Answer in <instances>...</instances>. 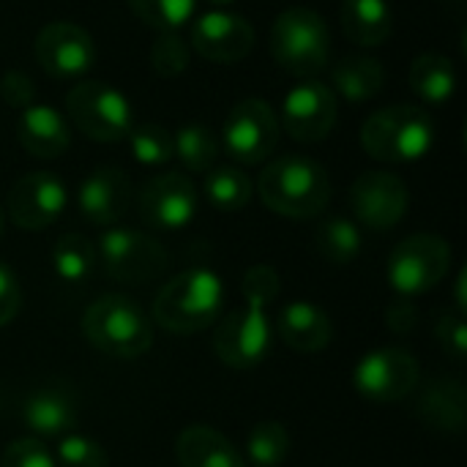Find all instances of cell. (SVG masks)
Wrapping results in <instances>:
<instances>
[{
    "label": "cell",
    "mask_w": 467,
    "mask_h": 467,
    "mask_svg": "<svg viewBox=\"0 0 467 467\" xmlns=\"http://www.w3.org/2000/svg\"><path fill=\"white\" fill-rule=\"evenodd\" d=\"M279 134H282V123H279L276 109L265 99L252 96V99L238 101L227 112L222 142L235 161L260 164L276 150Z\"/></svg>",
    "instance_id": "obj_11"
},
{
    "label": "cell",
    "mask_w": 467,
    "mask_h": 467,
    "mask_svg": "<svg viewBox=\"0 0 467 467\" xmlns=\"http://www.w3.org/2000/svg\"><path fill=\"white\" fill-rule=\"evenodd\" d=\"M386 323L394 328V331H410L413 328V323H416V309L402 298L400 304H394L391 309H389V315H386Z\"/></svg>",
    "instance_id": "obj_40"
},
{
    "label": "cell",
    "mask_w": 467,
    "mask_h": 467,
    "mask_svg": "<svg viewBox=\"0 0 467 467\" xmlns=\"http://www.w3.org/2000/svg\"><path fill=\"white\" fill-rule=\"evenodd\" d=\"M96 257L109 279L126 285H142L156 279L167 268L164 246L131 227H109L99 238Z\"/></svg>",
    "instance_id": "obj_9"
},
{
    "label": "cell",
    "mask_w": 467,
    "mask_h": 467,
    "mask_svg": "<svg viewBox=\"0 0 467 467\" xmlns=\"http://www.w3.org/2000/svg\"><path fill=\"white\" fill-rule=\"evenodd\" d=\"M0 467H57V462L38 438H16L5 446Z\"/></svg>",
    "instance_id": "obj_36"
},
{
    "label": "cell",
    "mask_w": 467,
    "mask_h": 467,
    "mask_svg": "<svg viewBox=\"0 0 467 467\" xmlns=\"http://www.w3.org/2000/svg\"><path fill=\"white\" fill-rule=\"evenodd\" d=\"M197 186L183 172L150 178L140 192V216L153 230H183L197 216Z\"/></svg>",
    "instance_id": "obj_16"
},
{
    "label": "cell",
    "mask_w": 467,
    "mask_h": 467,
    "mask_svg": "<svg viewBox=\"0 0 467 467\" xmlns=\"http://www.w3.org/2000/svg\"><path fill=\"white\" fill-rule=\"evenodd\" d=\"M342 30L358 47H380L394 33L389 0H342Z\"/></svg>",
    "instance_id": "obj_24"
},
{
    "label": "cell",
    "mask_w": 467,
    "mask_h": 467,
    "mask_svg": "<svg viewBox=\"0 0 467 467\" xmlns=\"http://www.w3.org/2000/svg\"><path fill=\"white\" fill-rule=\"evenodd\" d=\"M79 410L74 397L60 386H44L25 397L22 421L38 438H63L77 427Z\"/></svg>",
    "instance_id": "obj_21"
},
{
    "label": "cell",
    "mask_w": 467,
    "mask_h": 467,
    "mask_svg": "<svg viewBox=\"0 0 467 467\" xmlns=\"http://www.w3.org/2000/svg\"><path fill=\"white\" fill-rule=\"evenodd\" d=\"M192 49L211 63H238L254 49V27L230 11H208L192 22Z\"/></svg>",
    "instance_id": "obj_17"
},
{
    "label": "cell",
    "mask_w": 467,
    "mask_h": 467,
    "mask_svg": "<svg viewBox=\"0 0 467 467\" xmlns=\"http://www.w3.org/2000/svg\"><path fill=\"white\" fill-rule=\"evenodd\" d=\"M224 309V282L211 268H189L175 274L153 301V320L178 337L211 328Z\"/></svg>",
    "instance_id": "obj_3"
},
{
    "label": "cell",
    "mask_w": 467,
    "mask_h": 467,
    "mask_svg": "<svg viewBox=\"0 0 467 467\" xmlns=\"http://www.w3.org/2000/svg\"><path fill=\"white\" fill-rule=\"evenodd\" d=\"M150 66L167 79H175L189 68V44L178 36V30H159L150 47Z\"/></svg>",
    "instance_id": "obj_34"
},
{
    "label": "cell",
    "mask_w": 467,
    "mask_h": 467,
    "mask_svg": "<svg viewBox=\"0 0 467 467\" xmlns=\"http://www.w3.org/2000/svg\"><path fill=\"white\" fill-rule=\"evenodd\" d=\"M129 148L134 161L145 164V167H161L167 161L175 159V148H172V134L164 126L156 123H142L129 131Z\"/></svg>",
    "instance_id": "obj_32"
},
{
    "label": "cell",
    "mask_w": 467,
    "mask_h": 467,
    "mask_svg": "<svg viewBox=\"0 0 467 467\" xmlns=\"http://www.w3.org/2000/svg\"><path fill=\"white\" fill-rule=\"evenodd\" d=\"M290 432L279 421H257L246 435V457L252 467H282L290 457Z\"/></svg>",
    "instance_id": "obj_31"
},
{
    "label": "cell",
    "mask_w": 467,
    "mask_h": 467,
    "mask_svg": "<svg viewBox=\"0 0 467 467\" xmlns=\"http://www.w3.org/2000/svg\"><path fill=\"white\" fill-rule=\"evenodd\" d=\"M435 123L424 107L391 104L372 112L361 126L364 150L386 164H410L430 153Z\"/></svg>",
    "instance_id": "obj_5"
},
{
    "label": "cell",
    "mask_w": 467,
    "mask_h": 467,
    "mask_svg": "<svg viewBox=\"0 0 467 467\" xmlns=\"http://www.w3.org/2000/svg\"><path fill=\"white\" fill-rule=\"evenodd\" d=\"M408 186L400 175L386 170H367L350 186V208L369 230H394L408 213Z\"/></svg>",
    "instance_id": "obj_12"
},
{
    "label": "cell",
    "mask_w": 467,
    "mask_h": 467,
    "mask_svg": "<svg viewBox=\"0 0 467 467\" xmlns=\"http://www.w3.org/2000/svg\"><path fill=\"white\" fill-rule=\"evenodd\" d=\"M134 16L156 30H178L194 14V0H129Z\"/></svg>",
    "instance_id": "obj_33"
},
{
    "label": "cell",
    "mask_w": 467,
    "mask_h": 467,
    "mask_svg": "<svg viewBox=\"0 0 467 467\" xmlns=\"http://www.w3.org/2000/svg\"><path fill=\"white\" fill-rule=\"evenodd\" d=\"M416 416L430 430L460 435L467 424V389L454 378L430 383L416 402Z\"/></svg>",
    "instance_id": "obj_23"
},
{
    "label": "cell",
    "mask_w": 467,
    "mask_h": 467,
    "mask_svg": "<svg viewBox=\"0 0 467 467\" xmlns=\"http://www.w3.org/2000/svg\"><path fill=\"white\" fill-rule=\"evenodd\" d=\"M339 118L337 93L317 79H304L290 88L282 101V129L298 142H320L326 140Z\"/></svg>",
    "instance_id": "obj_15"
},
{
    "label": "cell",
    "mask_w": 467,
    "mask_h": 467,
    "mask_svg": "<svg viewBox=\"0 0 467 467\" xmlns=\"http://www.w3.org/2000/svg\"><path fill=\"white\" fill-rule=\"evenodd\" d=\"M66 205H68L66 183L47 170L22 175L8 189V200H5L8 219L19 230H33V233L55 224L60 213L66 211Z\"/></svg>",
    "instance_id": "obj_13"
},
{
    "label": "cell",
    "mask_w": 467,
    "mask_h": 467,
    "mask_svg": "<svg viewBox=\"0 0 467 467\" xmlns=\"http://www.w3.org/2000/svg\"><path fill=\"white\" fill-rule=\"evenodd\" d=\"M334 93L345 96L353 104L375 99L386 88V68L375 57H342L331 68Z\"/></svg>",
    "instance_id": "obj_26"
},
{
    "label": "cell",
    "mask_w": 467,
    "mask_h": 467,
    "mask_svg": "<svg viewBox=\"0 0 467 467\" xmlns=\"http://www.w3.org/2000/svg\"><path fill=\"white\" fill-rule=\"evenodd\" d=\"M276 334L290 350L312 356L331 345L334 320L323 306L312 301H293L282 306V312L276 315Z\"/></svg>",
    "instance_id": "obj_19"
},
{
    "label": "cell",
    "mask_w": 467,
    "mask_h": 467,
    "mask_svg": "<svg viewBox=\"0 0 467 467\" xmlns=\"http://www.w3.org/2000/svg\"><path fill=\"white\" fill-rule=\"evenodd\" d=\"M68 123L96 142L126 140L134 129V112L129 99L107 82L85 79L66 93Z\"/></svg>",
    "instance_id": "obj_7"
},
{
    "label": "cell",
    "mask_w": 467,
    "mask_h": 467,
    "mask_svg": "<svg viewBox=\"0 0 467 467\" xmlns=\"http://www.w3.org/2000/svg\"><path fill=\"white\" fill-rule=\"evenodd\" d=\"M451 268V246L435 233H416L397 244L389 257V285L402 298L435 290Z\"/></svg>",
    "instance_id": "obj_8"
},
{
    "label": "cell",
    "mask_w": 467,
    "mask_h": 467,
    "mask_svg": "<svg viewBox=\"0 0 467 467\" xmlns=\"http://www.w3.org/2000/svg\"><path fill=\"white\" fill-rule=\"evenodd\" d=\"M211 5H230V3H235V0H208Z\"/></svg>",
    "instance_id": "obj_42"
},
{
    "label": "cell",
    "mask_w": 467,
    "mask_h": 467,
    "mask_svg": "<svg viewBox=\"0 0 467 467\" xmlns=\"http://www.w3.org/2000/svg\"><path fill=\"white\" fill-rule=\"evenodd\" d=\"M178 467H249L235 443L213 427L192 424L175 438Z\"/></svg>",
    "instance_id": "obj_22"
},
{
    "label": "cell",
    "mask_w": 467,
    "mask_h": 467,
    "mask_svg": "<svg viewBox=\"0 0 467 467\" xmlns=\"http://www.w3.org/2000/svg\"><path fill=\"white\" fill-rule=\"evenodd\" d=\"M16 140L30 156L55 159L68 150L71 129H68V120L57 109L47 104H30L19 112Z\"/></svg>",
    "instance_id": "obj_20"
},
{
    "label": "cell",
    "mask_w": 467,
    "mask_h": 467,
    "mask_svg": "<svg viewBox=\"0 0 467 467\" xmlns=\"http://www.w3.org/2000/svg\"><path fill=\"white\" fill-rule=\"evenodd\" d=\"M19 306H22V287L14 271L5 263H0V328L19 315Z\"/></svg>",
    "instance_id": "obj_39"
},
{
    "label": "cell",
    "mask_w": 467,
    "mask_h": 467,
    "mask_svg": "<svg viewBox=\"0 0 467 467\" xmlns=\"http://www.w3.org/2000/svg\"><path fill=\"white\" fill-rule=\"evenodd\" d=\"M0 99L8 107H14V109L22 112L25 107L36 104V85H33V79L25 71L11 68V71H5L0 77Z\"/></svg>",
    "instance_id": "obj_38"
},
{
    "label": "cell",
    "mask_w": 467,
    "mask_h": 467,
    "mask_svg": "<svg viewBox=\"0 0 467 467\" xmlns=\"http://www.w3.org/2000/svg\"><path fill=\"white\" fill-rule=\"evenodd\" d=\"M268 47L282 71L315 77L331 60V30L317 11L296 5L274 19Z\"/></svg>",
    "instance_id": "obj_6"
},
{
    "label": "cell",
    "mask_w": 467,
    "mask_h": 467,
    "mask_svg": "<svg viewBox=\"0 0 467 467\" xmlns=\"http://www.w3.org/2000/svg\"><path fill=\"white\" fill-rule=\"evenodd\" d=\"M435 337L441 342V348L454 358V361H462L467 353V323L465 315L451 309V312H443L438 326H435Z\"/></svg>",
    "instance_id": "obj_37"
},
{
    "label": "cell",
    "mask_w": 467,
    "mask_h": 467,
    "mask_svg": "<svg viewBox=\"0 0 467 467\" xmlns=\"http://www.w3.org/2000/svg\"><path fill=\"white\" fill-rule=\"evenodd\" d=\"M263 205L287 219L320 216L331 202V178L326 167L309 156H279L257 181Z\"/></svg>",
    "instance_id": "obj_2"
},
{
    "label": "cell",
    "mask_w": 467,
    "mask_h": 467,
    "mask_svg": "<svg viewBox=\"0 0 467 467\" xmlns=\"http://www.w3.org/2000/svg\"><path fill=\"white\" fill-rule=\"evenodd\" d=\"M364 238L356 222L345 219V216H331L323 219L315 230V249L320 257H326L328 263H353L361 254Z\"/></svg>",
    "instance_id": "obj_28"
},
{
    "label": "cell",
    "mask_w": 467,
    "mask_h": 467,
    "mask_svg": "<svg viewBox=\"0 0 467 467\" xmlns=\"http://www.w3.org/2000/svg\"><path fill=\"white\" fill-rule=\"evenodd\" d=\"M454 296H457V312H462V315H465V309H467L465 271H460V276H457V290H454Z\"/></svg>",
    "instance_id": "obj_41"
},
{
    "label": "cell",
    "mask_w": 467,
    "mask_h": 467,
    "mask_svg": "<svg viewBox=\"0 0 467 467\" xmlns=\"http://www.w3.org/2000/svg\"><path fill=\"white\" fill-rule=\"evenodd\" d=\"M419 380H421V367L416 356L402 348L369 350L353 367L356 391L375 405H391L410 397Z\"/></svg>",
    "instance_id": "obj_10"
},
{
    "label": "cell",
    "mask_w": 467,
    "mask_h": 467,
    "mask_svg": "<svg viewBox=\"0 0 467 467\" xmlns=\"http://www.w3.org/2000/svg\"><path fill=\"white\" fill-rule=\"evenodd\" d=\"M131 205V181L120 167H96L77 189V208L85 222L112 227Z\"/></svg>",
    "instance_id": "obj_18"
},
{
    "label": "cell",
    "mask_w": 467,
    "mask_h": 467,
    "mask_svg": "<svg viewBox=\"0 0 467 467\" xmlns=\"http://www.w3.org/2000/svg\"><path fill=\"white\" fill-rule=\"evenodd\" d=\"M282 279L271 265H252L241 279L244 304L224 315L213 334V353L233 369L260 367L274 345L268 306L276 301Z\"/></svg>",
    "instance_id": "obj_1"
},
{
    "label": "cell",
    "mask_w": 467,
    "mask_h": 467,
    "mask_svg": "<svg viewBox=\"0 0 467 467\" xmlns=\"http://www.w3.org/2000/svg\"><path fill=\"white\" fill-rule=\"evenodd\" d=\"M33 52L38 66L55 79H74L90 71L96 63V41L93 36L74 22H49L38 30L33 41Z\"/></svg>",
    "instance_id": "obj_14"
},
{
    "label": "cell",
    "mask_w": 467,
    "mask_h": 467,
    "mask_svg": "<svg viewBox=\"0 0 467 467\" xmlns=\"http://www.w3.org/2000/svg\"><path fill=\"white\" fill-rule=\"evenodd\" d=\"M96 263L99 257H96L93 241L79 233H66L52 246V268L68 285H79L90 279V274L96 271Z\"/></svg>",
    "instance_id": "obj_29"
},
{
    "label": "cell",
    "mask_w": 467,
    "mask_h": 467,
    "mask_svg": "<svg viewBox=\"0 0 467 467\" xmlns=\"http://www.w3.org/2000/svg\"><path fill=\"white\" fill-rule=\"evenodd\" d=\"M202 192H205V200H208L216 211L233 213V211H241V208L249 205L254 186H252V178H249L241 167L227 164V167H211V170L205 172V186H202Z\"/></svg>",
    "instance_id": "obj_27"
},
{
    "label": "cell",
    "mask_w": 467,
    "mask_h": 467,
    "mask_svg": "<svg viewBox=\"0 0 467 467\" xmlns=\"http://www.w3.org/2000/svg\"><path fill=\"white\" fill-rule=\"evenodd\" d=\"M85 339L104 356L131 361L153 348V323L129 296H101L82 315Z\"/></svg>",
    "instance_id": "obj_4"
},
{
    "label": "cell",
    "mask_w": 467,
    "mask_h": 467,
    "mask_svg": "<svg viewBox=\"0 0 467 467\" xmlns=\"http://www.w3.org/2000/svg\"><path fill=\"white\" fill-rule=\"evenodd\" d=\"M408 82H410V90L421 101L438 107V104L451 101V96L457 90V66L451 57H446L441 52H427L410 63Z\"/></svg>",
    "instance_id": "obj_25"
},
{
    "label": "cell",
    "mask_w": 467,
    "mask_h": 467,
    "mask_svg": "<svg viewBox=\"0 0 467 467\" xmlns=\"http://www.w3.org/2000/svg\"><path fill=\"white\" fill-rule=\"evenodd\" d=\"M172 148L189 172H208L211 167H216L219 140L208 123H183L172 134Z\"/></svg>",
    "instance_id": "obj_30"
},
{
    "label": "cell",
    "mask_w": 467,
    "mask_h": 467,
    "mask_svg": "<svg viewBox=\"0 0 467 467\" xmlns=\"http://www.w3.org/2000/svg\"><path fill=\"white\" fill-rule=\"evenodd\" d=\"M3 224H5V211H3V205H0V235H3Z\"/></svg>",
    "instance_id": "obj_43"
},
{
    "label": "cell",
    "mask_w": 467,
    "mask_h": 467,
    "mask_svg": "<svg viewBox=\"0 0 467 467\" xmlns=\"http://www.w3.org/2000/svg\"><path fill=\"white\" fill-rule=\"evenodd\" d=\"M55 462L57 467H109L107 451L101 449L99 441L88 435H63L57 449H55Z\"/></svg>",
    "instance_id": "obj_35"
}]
</instances>
